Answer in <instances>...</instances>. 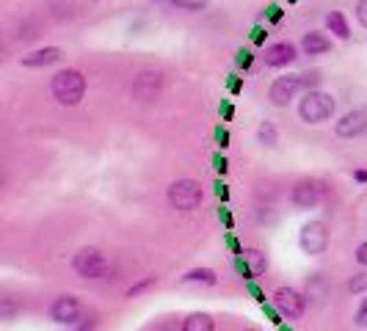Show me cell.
<instances>
[{
    "label": "cell",
    "instance_id": "12",
    "mask_svg": "<svg viewBox=\"0 0 367 331\" xmlns=\"http://www.w3.org/2000/svg\"><path fill=\"white\" fill-rule=\"evenodd\" d=\"M238 268L249 276V279H257L268 271V254H263L260 249H246L241 251V260H238Z\"/></svg>",
    "mask_w": 367,
    "mask_h": 331
},
{
    "label": "cell",
    "instance_id": "10",
    "mask_svg": "<svg viewBox=\"0 0 367 331\" xmlns=\"http://www.w3.org/2000/svg\"><path fill=\"white\" fill-rule=\"evenodd\" d=\"M83 317V304L75 298V295H58L53 304H50V320L56 323H78Z\"/></svg>",
    "mask_w": 367,
    "mask_h": 331
},
{
    "label": "cell",
    "instance_id": "27",
    "mask_svg": "<svg viewBox=\"0 0 367 331\" xmlns=\"http://www.w3.org/2000/svg\"><path fill=\"white\" fill-rule=\"evenodd\" d=\"M149 284H155V276H149V279H146V282H141V284H135V287H130V293H127V295H130V298H133V295H135V293H141V290H146V287H149Z\"/></svg>",
    "mask_w": 367,
    "mask_h": 331
},
{
    "label": "cell",
    "instance_id": "1",
    "mask_svg": "<svg viewBox=\"0 0 367 331\" xmlns=\"http://www.w3.org/2000/svg\"><path fill=\"white\" fill-rule=\"evenodd\" d=\"M50 91L56 97L58 105H67V108H75L83 94H86V78L80 69H61L53 75L50 80Z\"/></svg>",
    "mask_w": 367,
    "mask_h": 331
},
{
    "label": "cell",
    "instance_id": "23",
    "mask_svg": "<svg viewBox=\"0 0 367 331\" xmlns=\"http://www.w3.org/2000/svg\"><path fill=\"white\" fill-rule=\"evenodd\" d=\"M155 331H182V326H179L177 320L168 317V320H160V323L155 326Z\"/></svg>",
    "mask_w": 367,
    "mask_h": 331
},
{
    "label": "cell",
    "instance_id": "13",
    "mask_svg": "<svg viewBox=\"0 0 367 331\" xmlns=\"http://www.w3.org/2000/svg\"><path fill=\"white\" fill-rule=\"evenodd\" d=\"M296 58H298V53H296V45H290V42H279V45H271L265 50V67H274V69L287 67Z\"/></svg>",
    "mask_w": 367,
    "mask_h": 331
},
{
    "label": "cell",
    "instance_id": "25",
    "mask_svg": "<svg viewBox=\"0 0 367 331\" xmlns=\"http://www.w3.org/2000/svg\"><path fill=\"white\" fill-rule=\"evenodd\" d=\"M356 262L367 268V240H364V243H362V246L356 249Z\"/></svg>",
    "mask_w": 367,
    "mask_h": 331
},
{
    "label": "cell",
    "instance_id": "24",
    "mask_svg": "<svg viewBox=\"0 0 367 331\" xmlns=\"http://www.w3.org/2000/svg\"><path fill=\"white\" fill-rule=\"evenodd\" d=\"M356 20H359V25L367 28V0H359V6H356Z\"/></svg>",
    "mask_w": 367,
    "mask_h": 331
},
{
    "label": "cell",
    "instance_id": "11",
    "mask_svg": "<svg viewBox=\"0 0 367 331\" xmlns=\"http://www.w3.org/2000/svg\"><path fill=\"white\" fill-rule=\"evenodd\" d=\"M334 133L340 138H359L362 133H367V111H351V113H345L334 124Z\"/></svg>",
    "mask_w": 367,
    "mask_h": 331
},
{
    "label": "cell",
    "instance_id": "17",
    "mask_svg": "<svg viewBox=\"0 0 367 331\" xmlns=\"http://www.w3.org/2000/svg\"><path fill=\"white\" fill-rule=\"evenodd\" d=\"M216 282H219V276H216L213 268H194V271H188L186 276H182V284H208V287H213Z\"/></svg>",
    "mask_w": 367,
    "mask_h": 331
},
{
    "label": "cell",
    "instance_id": "20",
    "mask_svg": "<svg viewBox=\"0 0 367 331\" xmlns=\"http://www.w3.org/2000/svg\"><path fill=\"white\" fill-rule=\"evenodd\" d=\"M257 141H260L263 146H276V144H279L276 124H274V122H260V127H257Z\"/></svg>",
    "mask_w": 367,
    "mask_h": 331
},
{
    "label": "cell",
    "instance_id": "29",
    "mask_svg": "<svg viewBox=\"0 0 367 331\" xmlns=\"http://www.w3.org/2000/svg\"><path fill=\"white\" fill-rule=\"evenodd\" d=\"M268 12H271V20H274V23H279V20H282V12H279L276 6H271Z\"/></svg>",
    "mask_w": 367,
    "mask_h": 331
},
{
    "label": "cell",
    "instance_id": "9",
    "mask_svg": "<svg viewBox=\"0 0 367 331\" xmlns=\"http://www.w3.org/2000/svg\"><path fill=\"white\" fill-rule=\"evenodd\" d=\"M163 89V75L155 69H144L138 72V78L133 80V100L138 102H152Z\"/></svg>",
    "mask_w": 367,
    "mask_h": 331
},
{
    "label": "cell",
    "instance_id": "18",
    "mask_svg": "<svg viewBox=\"0 0 367 331\" xmlns=\"http://www.w3.org/2000/svg\"><path fill=\"white\" fill-rule=\"evenodd\" d=\"M20 312H23V298H17V295H3L0 298V317L3 320H14Z\"/></svg>",
    "mask_w": 367,
    "mask_h": 331
},
{
    "label": "cell",
    "instance_id": "3",
    "mask_svg": "<svg viewBox=\"0 0 367 331\" xmlns=\"http://www.w3.org/2000/svg\"><path fill=\"white\" fill-rule=\"evenodd\" d=\"M72 271L80 276V279H89V282H100V279H108L111 276V260L100 251V249H80L75 257H72Z\"/></svg>",
    "mask_w": 367,
    "mask_h": 331
},
{
    "label": "cell",
    "instance_id": "7",
    "mask_svg": "<svg viewBox=\"0 0 367 331\" xmlns=\"http://www.w3.org/2000/svg\"><path fill=\"white\" fill-rule=\"evenodd\" d=\"M274 306L279 309L282 317L298 320V317H304V312H307V298H304L298 290H293V287H279V290L274 293Z\"/></svg>",
    "mask_w": 367,
    "mask_h": 331
},
{
    "label": "cell",
    "instance_id": "5",
    "mask_svg": "<svg viewBox=\"0 0 367 331\" xmlns=\"http://www.w3.org/2000/svg\"><path fill=\"white\" fill-rule=\"evenodd\" d=\"M307 89V80H304V75H285V78H276L274 83H271V91H268V100L274 102V105H279V108H285L287 102H293L301 91Z\"/></svg>",
    "mask_w": 367,
    "mask_h": 331
},
{
    "label": "cell",
    "instance_id": "26",
    "mask_svg": "<svg viewBox=\"0 0 367 331\" xmlns=\"http://www.w3.org/2000/svg\"><path fill=\"white\" fill-rule=\"evenodd\" d=\"M235 61H238V67H252V53L249 50H241Z\"/></svg>",
    "mask_w": 367,
    "mask_h": 331
},
{
    "label": "cell",
    "instance_id": "16",
    "mask_svg": "<svg viewBox=\"0 0 367 331\" xmlns=\"http://www.w3.org/2000/svg\"><path fill=\"white\" fill-rule=\"evenodd\" d=\"M182 331H216V323H213L210 315L194 312V315H188L186 320H182Z\"/></svg>",
    "mask_w": 367,
    "mask_h": 331
},
{
    "label": "cell",
    "instance_id": "14",
    "mask_svg": "<svg viewBox=\"0 0 367 331\" xmlns=\"http://www.w3.org/2000/svg\"><path fill=\"white\" fill-rule=\"evenodd\" d=\"M61 56H64V50H61V47H42V50L25 53V56L20 58V64H23V67H28V69H42V67H50V64L61 61Z\"/></svg>",
    "mask_w": 367,
    "mask_h": 331
},
{
    "label": "cell",
    "instance_id": "6",
    "mask_svg": "<svg viewBox=\"0 0 367 331\" xmlns=\"http://www.w3.org/2000/svg\"><path fill=\"white\" fill-rule=\"evenodd\" d=\"M298 246L304 254L309 257H318L329 249V229L323 221H309L301 227V235H298Z\"/></svg>",
    "mask_w": 367,
    "mask_h": 331
},
{
    "label": "cell",
    "instance_id": "4",
    "mask_svg": "<svg viewBox=\"0 0 367 331\" xmlns=\"http://www.w3.org/2000/svg\"><path fill=\"white\" fill-rule=\"evenodd\" d=\"M166 196H168V205L174 210H182V213H191L205 202V191L197 180H174L168 185Z\"/></svg>",
    "mask_w": 367,
    "mask_h": 331
},
{
    "label": "cell",
    "instance_id": "2",
    "mask_svg": "<svg viewBox=\"0 0 367 331\" xmlns=\"http://www.w3.org/2000/svg\"><path fill=\"white\" fill-rule=\"evenodd\" d=\"M334 111H337V100L326 91H318V89H309L298 105V116L307 124H323L334 116Z\"/></svg>",
    "mask_w": 367,
    "mask_h": 331
},
{
    "label": "cell",
    "instance_id": "22",
    "mask_svg": "<svg viewBox=\"0 0 367 331\" xmlns=\"http://www.w3.org/2000/svg\"><path fill=\"white\" fill-rule=\"evenodd\" d=\"M353 320H356V326H359V328H367V298H362V304H359V309H356Z\"/></svg>",
    "mask_w": 367,
    "mask_h": 331
},
{
    "label": "cell",
    "instance_id": "21",
    "mask_svg": "<svg viewBox=\"0 0 367 331\" xmlns=\"http://www.w3.org/2000/svg\"><path fill=\"white\" fill-rule=\"evenodd\" d=\"M348 290H351V293H364V290H367V271L353 273V276L348 279Z\"/></svg>",
    "mask_w": 367,
    "mask_h": 331
},
{
    "label": "cell",
    "instance_id": "30",
    "mask_svg": "<svg viewBox=\"0 0 367 331\" xmlns=\"http://www.w3.org/2000/svg\"><path fill=\"white\" fill-rule=\"evenodd\" d=\"M353 177H356V180H359V183H367V172H356V174H353Z\"/></svg>",
    "mask_w": 367,
    "mask_h": 331
},
{
    "label": "cell",
    "instance_id": "31",
    "mask_svg": "<svg viewBox=\"0 0 367 331\" xmlns=\"http://www.w3.org/2000/svg\"><path fill=\"white\" fill-rule=\"evenodd\" d=\"M243 331H260V328H243Z\"/></svg>",
    "mask_w": 367,
    "mask_h": 331
},
{
    "label": "cell",
    "instance_id": "15",
    "mask_svg": "<svg viewBox=\"0 0 367 331\" xmlns=\"http://www.w3.org/2000/svg\"><path fill=\"white\" fill-rule=\"evenodd\" d=\"M301 50H304L307 56H323V53L331 50V42H329L323 34L309 31V34H304V39H301Z\"/></svg>",
    "mask_w": 367,
    "mask_h": 331
},
{
    "label": "cell",
    "instance_id": "28",
    "mask_svg": "<svg viewBox=\"0 0 367 331\" xmlns=\"http://www.w3.org/2000/svg\"><path fill=\"white\" fill-rule=\"evenodd\" d=\"M265 36H268V34H265L263 28H254V34H252V39H254L257 45H260V42H265Z\"/></svg>",
    "mask_w": 367,
    "mask_h": 331
},
{
    "label": "cell",
    "instance_id": "8",
    "mask_svg": "<svg viewBox=\"0 0 367 331\" xmlns=\"http://www.w3.org/2000/svg\"><path fill=\"white\" fill-rule=\"evenodd\" d=\"M320 199H323V185L318 180H301L290 191V205L298 210H312L320 205Z\"/></svg>",
    "mask_w": 367,
    "mask_h": 331
},
{
    "label": "cell",
    "instance_id": "19",
    "mask_svg": "<svg viewBox=\"0 0 367 331\" xmlns=\"http://www.w3.org/2000/svg\"><path fill=\"white\" fill-rule=\"evenodd\" d=\"M326 25H329V31H331L337 39H348V36H351V28H348L342 12H331V14L326 17Z\"/></svg>",
    "mask_w": 367,
    "mask_h": 331
}]
</instances>
